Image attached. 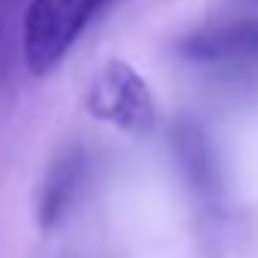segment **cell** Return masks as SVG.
Wrapping results in <instances>:
<instances>
[{
  "instance_id": "cell-1",
  "label": "cell",
  "mask_w": 258,
  "mask_h": 258,
  "mask_svg": "<svg viewBox=\"0 0 258 258\" xmlns=\"http://www.w3.org/2000/svg\"><path fill=\"white\" fill-rule=\"evenodd\" d=\"M105 3L108 0H30L21 24V54L27 69L36 78L54 72Z\"/></svg>"
},
{
  "instance_id": "cell-2",
  "label": "cell",
  "mask_w": 258,
  "mask_h": 258,
  "mask_svg": "<svg viewBox=\"0 0 258 258\" xmlns=\"http://www.w3.org/2000/svg\"><path fill=\"white\" fill-rule=\"evenodd\" d=\"M84 102L96 120L132 135H144L156 123V102L147 81L123 60H108L93 75Z\"/></svg>"
},
{
  "instance_id": "cell-3",
  "label": "cell",
  "mask_w": 258,
  "mask_h": 258,
  "mask_svg": "<svg viewBox=\"0 0 258 258\" xmlns=\"http://www.w3.org/2000/svg\"><path fill=\"white\" fill-rule=\"evenodd\" d=\"M84 177V153L81 150H66L60 153L51 168L45 171V180L39 186V198H36V219L42 228H54L75 201L78 186Z\"/></svg>"
},
{
  "instance_id": "cell-4",
  "label": "cell",
  "mask_w": 258,
  "mask_h": 258,
  "mask_svg": "<svg viewBox=\"0 0 258 258\" xmlns=\"http://www.w3.org/2000/svg\"><path fill=\"white\" fill-rule=\"evenodd\" d=\"M183 51L195 60L258 57V21H237V24L195 33L183 42Z\"/></svg>"
}]
</instances>
